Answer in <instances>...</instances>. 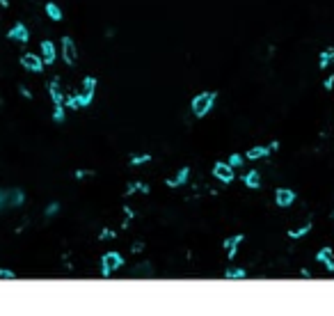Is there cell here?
<instances>
[{
  "mask_svg": "<svg viewBox=\"0 0 334 316\" xmlns=\"http://www.w3.org/2000/svg\"><path fill=\"white\" fill-rule=\"evenodd\" d=\"M215 99H218V94H215V92H199V94L192 99V103H190L192 114H195L197 119L206 117V114L210 112V108L215 105Z\"/></svg>",
  "mask_w": 334,
  "mask_h": 316,
  "instance_id": "1",
  "label": "cell"
},
{
  "mask_svg": "<svg viewBox=\"0 0 334 316\" xmlns=\"http://www.w3.org/2000/svg\"><path fill=\"white\" fill-rule=\"evenodd\" d=\"M96 85H99V80L92 76H87L85 80L80 82V87H78V101H80V108H87V105L94 101V92H96Z\"/></svg>",
  "mask_w": 334,
  "mask_h": 316,
  "instance_id": "2",
  "label": "cell"
},
{
  "mask_svg": "<svg viewBox=\"0 0 334 316\" xmlns=\"http://www.w3.org/2000/svg\"><path fill=\"white\" fill-rule=\"evenodd\" d=\"M124 266V256L119 254V252H105L103 256H101V275L103 277H110V275L114 273V270H119Z\"/></svg>",
  "mask_w": 334,
  "mask_h": 316,
  "instance_id": "3",
  "label": "cell"
},
{
  "mask_svg": "<svg viewBox=\"0 0 334 316\" xmlns=\"http://www.w3.org/2000/svg\"><path fill=\"white\" fill-rule=\"evenodd\" d=\"M213 177L218 179V181H222V183H231L233 179H236V169H233L229 163L218 160V163L213 165Z\"/></svg>",
  "mask_w": 334,
  "mask_h": 316,
  "instance_id": "4",
  "label": "cell"
},
{
  "mask_svg": "<svg viewBox=\"0 0 334 316\" xmlns=\"http://www.w3.org/2000/svg\"><path fill=\"white\" fill-rule=\"evenodd\" d=\"M7 39L25 46L27 41H30V30L25 27V23H14V25L9 27V32H7Z\"/></svg>",
  "mask_w": 334,
  "mask_h": 316,
  "instance_id": "5",
  "label": "cell"
},
{
  "mask_svg": "<svg viewBox=\"0 0 334 316\" xmlns=\"http://www.w3.org/2000/svg\"><path fill=\"white\" fill-rule=\"evenodd\" d=\"M21 67L25 69V71H32V73H41L44 71V60H41V55H35V53H25L21 58Z\"/></svg>",
  "mask_w": 334,
  "mask_h": 316,
  "instance_id": "6",
  "label": "cell"
},
{
  "mask_svg": "<svg viewBox=\"0 0 334 316\" xmlns=\"http://www.w3.org/2000/svg\"><path fill=\"white\" fill-rule=\"evenodd\" d=\"M62 58L64 62L69 64V67H73L78 60V48H76V41L71 39V37H64L62 39Z\"/></svg>",
  "mask_w": 334,
  "mask_h": 316,
  "instance_id": "7",
  "label": "cell"
},
{
  "mask_svg": "<svg viewBox=\"0 0 334 316\" xmlns=\"http://www.w3.org/2000/svg\"><path fill=\"white\" fill-rule=\"evenodd\" d=\"M293 202H295V190H291V188H277L275 190V204L279 209H288V206H293Z\"/></svg>",
  "mask_w": 334,
  "mask_h": 316,
  "instance_id": "8",
  "label": "cell"
},
{
  "mask_svg": "<svg viewBox=\"0 0 334 316\" xmlns=\"http://www.w3.org/2000/svg\"><path fill=\"white\" fill-rule=\"evenodd\" d=\"M48 94H50V101H53V105H64V99H67V94H64V87H62V82H59L57 78H53V80L48 82Z\"/></svg>",
  "mask_w": 334,
  "mask_h": 316,
  "instance_id": "9",
  "label": "cell"
},
{
  "mask_svg": "<svg viewBox=\"0 0 334 316\" xmlns=\"http://www.w3.org/2000/svg\"><path fill=\"white\" fill-rule=\"evenodd\" d=\"M39 55L44 60V64H53L57 60V48H55V44L50 39H44L39 46Z\"/></svg>",
  "mask_w": 334,
  "mask_h": 316,
  "instance_id": "10",
  "label": "cell"
},
{
  "mask_svg": "<svg viewBox=\"0 0 334 316\" xmlns=\"http://www.w3.org/2000/svg\"><path fill=\"white\" fill-rule=\"evenodd\" d=\"M242 241H245V236H242V234H236V236L224 238L222 247L227 250V259H229V261L236 259V252H238V247H240V243H242Z\"/></svg>",
  "mask_w": 334,
  "mask_h": 316,
  "instance_id": "11",
  "label": "cell"
},
{
  "mask_svg": "<svg viewBox=\"0 0 334 316\" xmlns=\"http://www.w3.org/2000/svg\"><path fill=\"white\" fill-rule=\"evenodd\" d=\"M316 261H318V264H323L325 268L329 270V273H334V250L329 245L320 247V250L316 252Z\"/></svg>",
  "mask_w": 334,
  "mask_h": 316,
  "instance_id": "12",
  "label": "cell"
},
{
  "mask_svg": "<svg viewBox=\"0 0 334 316\" xmlns=\"http://www.w3.org/2000/svg\"><path fill=\"white\" fill-rule=\"evenodd\" d=\"M23 202H25V192H23L21 188H7V204H9V209H18V206H23Z\"/></svg>",
  "mask_w": 334,
  "mask_h": 316,
  "instance_id": "13",
  "label": "cell"
},
{
  "mask_svg": "<svg viewBox=\"0 0 334 316\" xmlns=\"http://www.w3.org/2000/svg\"><path fill=\"white\" fill-rule=\"evenodd\" d=\"M242 183H245V188H250V190H259L261 188V172L259 169H250V172L242 177Z\"/></svg>",
  "mask_w": 334,
  "mask_h": 316,
  "instance_id": "14",
  "label": "cell"
},
{
  "mask_svg": "<svg viewBox=\"0 0 334 316\" xmlns=\"http://www.w3.org/2000/svg\"><path fill=\"white\" fill-rule=\"evenodd\" d=\"M270 154H272L270 145H268V147L259 145V147H252L250 151H245V158H247V160H261V158H265V156H270Z\"/></svg>",
  "mask_w": 334,
  "mask_h": 316,
  "instance_id": "15",
  "label": "cell"
},
{
  "mask_svg": "<svg viewBox=\"0 0 334 316\" xmlns=\"http://www.w3.org/2000/svg\"><path fill=\"white\" fill-rule=\"evenodd\" d=\"M188 177H190V167H181L178 169V174L174 179H167V186L169 188H181L188 183Z\"/></svg>",
  "mask_w": 334,
  "mask_h": 316,
  "instance_id": "16",
  "label": "cell"
},
{
  "mask_svg": "<svg viewBox=\"0 0 334 316\" xmlns=\"http://www.w3.org/2000/svg\"><path fill=\"white\" fill-rule=\"evenodd\" d=\"M44 12H46V16H48L50 21H55V23L64 18V12L59 9L57 3H46V5H44Z\"/></svg>",
  "mask_w": 334,
  "mask_h": 316,
  "instance_id": "17",
  "label": "cell"
},
{
  "mask_svg": "<svg viewBox=\"0 0 334 316\" xmlns=\"http://www.w3.org/2000/svg\"><path fill=\"white\" fill-rule=\"evenodd\" d=\"M329 64H334V46L325 48L323 53L318 55V69H320V71H323V69H327Z\"/></svg>",
  "mask_w": 334,
  "mask_h": 316,
  "instance_id": "18",
  "label": "cell"
},
{
  "mask_svg": "<svg viewBox=\"0 0 334 316\" xmlns=\"http://www.w3.org/2000/svg\"><path fill=\"white\" fill-rule=\"evenodd\" d=\"M314 229V224L311 222H305L302 227H295V229H288V238H293V241H297V238H305L307 234Z\"/></svg>",
  "mask_w": 334,
  "mask_h": 316,
  "instance_id": "19",
  "label": "cell"
},
{
  "mask_svg": "<svg viewBox=\"0 0 334 316\" xmlns=\"http://www.w3.org/2000/svg\"><path fill=\"white\" fill-rule=\"evenodd\" d=\"M224 277H227V279H245V277H247V270H245V268H236V266H231V268L224 270Z\"/></svg>",
  "mask_w": 334,
  "mask_h": 316,
  "instance_id": "20",
  "label": "cell"
},
{
  "mask_svg": "<svg viewBox=\"0 0 334 316\" xmlns=\"http://www.w3.org/2000/svg\"><path fill=\"white\" fill-rule=\"evenodd\" d=\"M133 192H149V186H146V183H142V181H135V183H131V186L126 188V197H131Z\"/></svg>",
  "mask_w": 334,
  "mask_h": 316,
  "instance_id": "21",
  "label": "cell"
},
{
  "mask_svg": "<svg viewBox=\"0 0 334 316\" xmlns=\"http://www.w3.org/2000/svg\"><path fill=\"white\" fill-rule=\"evenodd\" d=\"M64 110H67V105H55V108H53V122H57V124L64 122V117H67Z\"/></svg>",
  "mask_w": 334,
  "mask_h": 316,
  "instance_id": "22",
  "label": "cell"
},
{
  "mask_svg": "<svg viewBox=\"0 0 334 316\" xmlns=\"http://www.w3.org/2000/svg\"><path fill=\"white\" fill-rule=\"evenodd\" d=\"M242 160H245V156H240V154H231V156H229L227 163L231 165L233 169H238V167H242Z\"/></svg>",
  "mask_w": 334,
  "mask_h": 316,
  "instance_id": "23",
  "label": "cell"
},
{
  "mask_svg": "<svg viewBox=\"0 0 334 316\" xmlns=\"http://www.w3.org/2000/svg\"><path fill=\"white\" fill-rule=\"evenodd\" d=\"M149 160H151V154H137L131 158V165H144V163H149Z\"/></svg>",
  "mask_w": 334,
  "mask_h": 316,
  "instance_id": "24",
  "label": "cell"
},
{
  "mask_svg": "<svg viewBox=\"0 0 334 316\" xmlns=\"http://www.w3.org/2000/svg\"><path fill=\"white\" fill-rule=\"evenodd\" d=\"M133 275H146V277H149V275H151V266L149 264L135 266V268H133Z\"/></svg>",
  "mask_w": 334,
  "mask_h": 316,
  "instance_id": "25",
  "label": "cell"
},
{
  "mask_svg": "<svg viewBox=\"0 0 334 316\" xmlns=\"http://www.w3.org/2000/svg\"><path fill=\"white\" fill-rule=\"evenodd\" d=\"M9 204H7V188H0V213L7 211Z\"/></svg>",
  "mask_w": 334,
  "mask_h": 316,
  "instance_id": "26",
  "label": "cell"
},
{
  "mask_svg": "<svg viewBox=\"0 0 334 316\" xmlns=\"http://www.w3.org/2000/svg\"><path fill=\"white\" fill-rule=\"evenodd\" d=\"M114 236H117V232H114V229H103V232L99 234L101 241H110V238H114Z\"/></svg>",
  "mask_w": 334,
  "mask_h": 316,
  "instance_id": "27",
  "label": "cell"
},
{
  "mask_svg": "<svg viewBox=\"0 0 334 316\" xmlns=\"http://www.w3.org/2000/svg\"><path fill=\"white\" fill-rule=\"evenodd\" d=\"M57 211H59V204H57V202H53V204H48V206H46V211H44V213H46V218H50V215H55V213H57Z\"/></svg>",
  "mask_w": 334,
  "mask_h": 316,
  "instance_id": "28",
  "label": "cell"
},
{
  "mask_svg": "<svg viewBox=\"0 0 334 316\" xmlns=\"http://www.w3.org/2000/svg\"><path fill=\"white\" fill-rule=\"evenodd\" d=\"M0 279H16V273L9 268H0Z\"/></svg>",
  "mask_w": 334,
  "mask_h": 316,
  "instance_id": "29",
  "label": "cell"
},
{
  "mask_svg": "<svg viewBox=\"0 0 334 316\" xmlns=\"http://www.w3.org/2000/svg\"><path fill=\"white\" fill-rule=\"evenodd\" d=\"M323 87H325L327 92H332V90H334V73H329V76L325 78V80H323Z\"/></svg>",
  "mask_w": 334,
  "mask_h": 316,
  "instance_id": "30",
  "label": "cell"
},
{
  "mask_svg": "<svg viewBox=\"0 0 334 316\" xmlns=\"http://www.w3.org/2000/svg\"><path fill=\"white\" fill-rule=\"evenodd\" d=\"M21 94H23V99H25V101H30V99H32V92L27 90L25 85H21Z\"/></svg>",
  "mask_w": 334,
  "mask_h": 316,
  "instance_id": "31",
  "label": "cell"
},
{
  "mask_svg": "<svg viewBox=\"0 0 334 316\" xmlns=\"http://www.w3.org/2000/svg\"><path fill=\"white\" fill-rule=\"evenodd\" d=\"M87 174H92L89 169H78V172H76V177H78V179H85Z\"/></svg>",
  "mask_w": 334,
  "mask_h": 316,
  "instance_id": "32",
  "label": "cell"
},
{
  "mask_svg": "<svg viewBox=\"0 0 334 316\" xmlns=\"http://www.w3.org/2000/svg\"><path fill=\"white\" fill-rule=\"evenodd\" d=\"M142 247H144V245H142V243H140V241H137V243H135V245H133V252H142Z\"/></svg>",
  "mask_w": 334,
  "mask_h": 316,
  "instance_id": "33",
  "label": "cell"
},
{
  "mask_svg": "<svg viewBox=\"0 0 334 316\" xmlns=\"http://www.w3.org/2000/svg\"><path fill=\"white\" fill-rule=\"evenodd\" d=\"M0 7H9V0H0Z\"/></svg>",
  "mask_w": 334,
  "mask_h": 316,
  "instance_id": "34",
  "label": "cell"
},
{
  "mask_svg": "<svg viewBox=\"0 0 334 316\" xmlns=\"http://www.w3.org/2000/svg\"><path fill=\"white\" fill-rule=\"evenodd\" d=\"M332 220H334V211H332Z\"/></svg>",
  "mask_w": 334,
  "mask_h": 316,
  "instance_id": "35",
  "label": "cell"
}]
</instances>
